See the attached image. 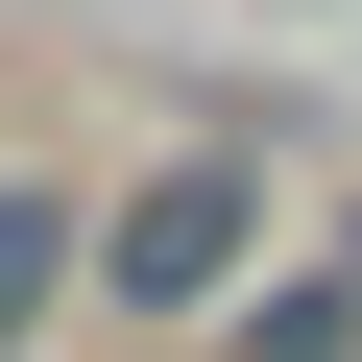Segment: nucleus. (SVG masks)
I'll list each match as a JSON object with an SVG mask.
<instances>
[{"mask_svg": "<svg viewBox=\"0 0 362 362\" xmlns=\"http://www.w3.org/2000/svg\"><path fill=\"white\" fill-rule=\"evenodd\" d=\"M97 266H121L145 314H194V290H242V169H169V194H145V218H121Z\"/></svg>", "mask_w": 362, "mask_h": 362, "instance_id": "obj_1", "label": "nucleus"}, {"mask_svg": "<svg viewBox=\"0 0 362 362\" xmlns=\"http://www.w3.org/2000/svg\"><path fill=\"white\" fill-rule=\"evenodd\" d=\"M49 290H73V194H0V362H25Z\"/></svg>", "mask_w": 362, "mask_h": 362, "instance_id": "obj_2", "label": "nucleus"}]
</instances>
